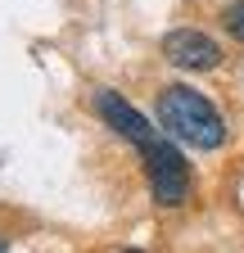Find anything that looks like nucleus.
I'll return each mask as SVG.
<instances>
[{
	"mask_svg": "<svg viewBox=\"0 0 244 253\" xmlns=\"http://www.w3.org/2000/svg\"><path fill=\"white\" fill-rule=\"evenodd\" d=\"M154 113H159V131L176 145H190V149H222L226 145V118L217 113V104L203 90H195L186 82L159 86Z\"/></svg>",
	"mask_w": 244,
	"mask_h": 253,
	"instance_id": "nucleus-1",
	"label": "nucleus"
},
{
	"mask_svg": "<svg viewBox=\"0 0 244 253\" xmlns=\"http://www.w3.org/2000/svg\"><path fill=\"white\" fill-rule=\"evenodd\" d=\"M140 154V168H145V181H149V195H154V204L163 208H181L190 199V190H195V176H190V163H186V154L176 149V140H167L163 131L149 140Z\"/></svg>",
	"mask_w": 244,
	"mask_h": 253,
	"instance_id": "nucleus-2",
	"label": "nucleus"
},
{
	"mask_svg": "<svg viewBox=\"0 0 244 253\" xmlns=\"http://www.w3.org/2000/svg\"><path fill=\"white\" fill-rule=\"evenodd\" d=\"M159 50L172 68H186V73H212L222 63V41L208 37L203 27H172L159 41Z\"/></svg>",
	"mask_w": 244,
	"mask_h": 253,
	"instance_id": "nucleus-3",
	"label": "nucleus"
},
{
	"mask_svg": "<svg viewBox=\"0 0 244 253\" xmlns=\"http://www.w3.org/2000/svg\"><path fill=\"white\" fill-rule=\"evenodd\" d=\"M90 104H95L100 122L109 126L113 136H122V140H127V145H136V149H145L149 140L159 136V126L149 122V118H145L136 104H127V100H122L118 90H104V86H100L95 95H90Z\"/></svg>",
	"mask_w": 244,
	"mask_h": 253,
	"instance_id": "nucleus-4",
	"label": "nucleus"
},
{
	"mask_svg": "<svg viewBox=\"0 0 244 253\" xmlns=\"http://www.w3.org/2000/svg\"><path fill=\"white\" fill-rule=\"evenodd\" d=\"M222 27H226L231 37L244 45V0H231V5L222 9Z\"/></svg>",
	"mask_w": 244,
	"mask_h": 253,
	"instance_id": "nucleus-5",
	"label": "nucleus"
},
{
	"mask_svg": "<svg viewBox=\"0 0 244 253\" xmlns=\"http://www.w3.org/2000/svg\"><path fill=\"white\" fill-rule=\"evenodd\" d=\"M0 253H9V235H0Z\"/></svg>",
	"mask_w": 244,
	"mask_h": 253,
	"instance_id": "nucleus-6",
	"label": "nucleus"
},
{
	"mask_svg": "<svg viewBox=\"0 0 244 253\" xmlns=\"http://www.w3.org/2000/svg\"><path fill=\"white\" fill-rule=\"evenodd\" d=\"M113 253H145V249H113Z\"/></svg>",
	"mask_w": 244,
	"mask_h": 253,
	"instance_id": "nucleus-7",
	"label": "nucleus"
}]
</instances>
